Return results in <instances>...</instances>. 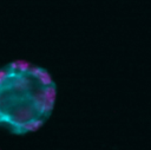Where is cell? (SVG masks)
I'll list each match as a JSON object with an SVG mask.
<instances>
[{
  "label": "cell",
  "mask_w": 151,
  "mask_h": 150,
  "mask_svg": "<svg viewBox=\"0 0 151 150\" xmlns=\"http://www.w3.org/2000/svg\"><path fill=\"white\" fill-rule=\"evenodd\" d=\"M55 85L48 72L17 60L0 67V126L15 135L32 132L50 117Z\"/></svg>",
  "instance_id": "6da1fadb"
}]
</instances>
